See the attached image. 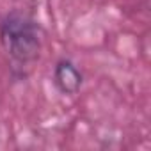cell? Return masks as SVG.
<instances>
[{"instance_id": "1", "label": "cell", "mask_w": 151, "mask_h": 151, "mask_svg": "<svg viewBox=\"0 0 151 151\" xmlns=\"http://www.w3.org/2000/svg\"><path fill=\"white\" fill-rule=\"evenodd\" d=\"M43 30L39 23L22 11H11L0 20V41L18 62H32L41 52Z\"/></svg>"}, {"instance_id": "2", "label": "cell", "mask_w": 151, "mask_h": 151, "mask_svg": "<svg viewBox=\"0 0 151 151\" xmlns=\"http://www.w3.org/2000/svg\"><path fill=\"white\" fill-rule=\"evenodd\" d=\"M82 73L78 71V68L75 66L71 60L62 59L55 64L53 69V84L55 87L62 93V94H77L82 87Z\"/></svg>"}]
</instances>
